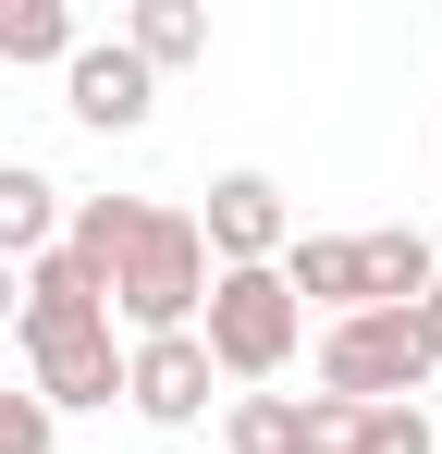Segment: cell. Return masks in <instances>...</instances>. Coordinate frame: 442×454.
Returning <instances> with one entry per match:
<instances>
[{"instance_id": "7", "label": "cell", "mask_w": 442, "mask_h": 454, "mask_svg": "<svg viewBox=\"0 0 442 454\" xmlns=\"http://www.w3.org/2000/svg\"><path fill=\"white\" fill-rule=\"evenodd\" d=\"M209 344L197 332H147V344H123V405H136L147 430H197L209 418Z\"/></svg>"}, {"instance_id": "13", "label": "cell", "mask_w": 442, "mask_h": 454, "mask_svg": "<svg viewBox=\"0 0 442 454\" xmlns=\"http://www.w3.org/2000/svg\"><path fill=\"white\" fill-rule=\"evenodd\" d=\"M357 246H368V307H418L430 295V233L381 222V233H357Z\"/></svg>"}, {"instance_id": "14", "label": "cell", "mask_w": 442, "mask_h": 454, "mask_svg": "<svg viewBox=\"0 0 442 454\" xmlns=\"http://www.w3.org/2000/svg\"><path fill=\"white\" fill-rule=\"evenodd\" d=\"M0 454H62V418H50L25 380H0Z\"/></svg>"}, {"instance_id": "19", "label": "cell", "mask_w": 442, "mask_h": 454, "mask_svg": "<svg viewBox=\"0 0 442 454\" xmlns=\"http://www.w3.org/2000/svg\"><path fill=\"white\" fill-rule=\"evenodd\" d=\"M430 295H442V233H430Z\"/></svg>"}, {"instance_id": "4", "label": "cell", "mask_w": 442, "mask_h": 454, "mask_svg": "<svg viewBox=\"0 0 442 454\" xmlns=\"http://www.w3.org/2000/svg\"><path fill=\"white\" fill-rule=\"evenodd\" d=\"M12 344H25V393H37L50 418H99V405H123V332H111V319L12 332Z\"/></svg>"}, {"instance_id": "1", "label": "cell", "mask_w": 442, "mask_h": 454, "mask_svg": "<svg viewBox=\"0 0 442 454\" xmlns=\"http://www.w3.org/2000/svg\"><path fill=\"white\" fill-rule=\"evenodd\" d=\"M197 344H209L221 380L271 393V380L307 356V307L283 295V270H209V307H197Z\"/></svg>"}, {"instance_id": "5", "label": "cell", "mask_w": 442, "mask_h": 454, "mask_svg": "<svg viewBox=\"0 0 442 454\" xmlns=\"http://www.w3.org/2000/svg\"><path fill=\"white\" fill-rule=\"evenodd\" d=\"M197 222V246H209V270H271L295 246V197L271 184V172H209V197L185 209Z\"/></svg>"}, {"instance_id": "3", "label": "cell", "mask_w": 442, "mask_h": 454, "mask_svg": "<svg viewBox=\"0 0 442 454\" xmlns=\"http://www.w3.org/2000/svg\"><path fill=\"white\" fill-rule=\"evenodd\" d=\"M430 344L406 307H357V319H320V393L332 405H418Z\"/></svg>"}, {"instance_id": "10", "label": "cell", "mask_w": 442, "mask_h": 454, "mask_svg": "<svg viewBox=\"0 0 442 454\" xmlns=\"http://www.w3.org/2000/svg\"><path fill=\"white\" fill-rule=\"evenodd\" d=\"M123 50H136L147 74H185V62H209V12L197 0H136L123 12Z\"/></svg>"}, {"instance_id": "17", "label": "cell", "mask_w": 442, "mask_h": 454, "mask_svg": "<svg viewBox=\"0 0 442 454\" xmlns=\"http://www.w3.org/2000/svg\"><path fill=\"white\" fill-rule=\"evenodd\" d=\"M406 319H418V344H430V369H442V295H418Z\"/></svg>"}, {"instance_id": "11", "label": "cell", "mask_w": 442, "mask_h": 454, "mask_svg": "<svg viewBox=\"0 0 442 454\" xmlns=\"http://www.w3.org/2000/svg\"><path fill=\"white\" fill-rule=\"evenodd\" d=\"M74 37H86V25H74L62 0H0V74H37V62L62 74V62H74Z\"/></svg>"}, {"instance_id": "9", "label": "cell", "mask_w": 442, "mask_h": 454, "mask_svg": "<svg viewBox=\"0 0 442 454\" xmlns=\"http://www.w3.org/2000/svg\"><path fill=\"white\" fill-rule=\"evenodd\" d=\"M136 222H147V197H62V258L99 283V295H111V270H123Z\"/></svg>"}, {"instance_id": "12", "label": "cell", "mask_w": 442, "mask_h": 454, "mask_svg": "<svg viewBox=\"0 0 442 454\" xmlns=\"http://www.w3.org/2000/svg\"><path fill=\"white\" fill-rule=\"evenodd\" d=\"M221 454H307V393H233L221 405Z\"/></svg>"}, {"instance_id": "18", "label": "cell", "mask_w": 442, "mask_h": 454, "mask_svg": "<svg viewBox=\"0 0 442 454\" xmlns=\"http://www.w3.org/2000/svg\"><path fill=\"white\" fill-rule=\"evenodd\" d=\"M12 307H25V283H12V270H0V332H12Z\"/></svg>"}, {"instance_id": "8", "label": "cell", "mask_w": 442, "mask_h": 454, "mask_svg": "<svg viewBox=\"0 0 442 454\" xmlns=\"http://www.w3.org/2000/svg\"><path fill=\"white\" fill-rule=\"evenodd\" d=\"M50 246H62V184L37 160H0V270L50 258Z\"/></svg>"}, {"instance_id": "16", "label": "cell", "mask_w": 442, "mask_h": 454, "mask_svg": "<svg viewBox=\"0 0 442 454\" xmlns=\"http://www.w3.org/2000/svg\"><path fill=\"white\" fill-rule=\"evenodd\" d=\"M357 418H368V405H332V393H307V454H357Z\"/></svg>"}, {"instance_id": "6", "label": "cell", "mask_w": 442, "mask_h": 454, "mask_svg": "<svg viewBox=\"0 0 442 454\" xmlns=\"http://www.w3.org/2000/svg\"><path fill=\"white\" fill-rule=\"evenodd\" d=\"M62 111L86 123V136H147V111H160V74H147L123 37H74V62H62Z\"/></svg>"}, {"instance_id": "2", "label": "cell", "mask_w": 442, "mask_h": 454, "mask_svg": "<svg viewBox=\"0 0 442 454\" xmlns=\"http://www.w3.org/2000/svg\"><path fill=\"white\" fill-rule=\"evenodd\" d=\"M197 307H209V246H197L185 209H147L123 270H111V319L147 344V332H197Z\"/></svg>"}, {"instance_id": "15", "label": "cell", "mask_w": 442, "mask_h": 454, "mask_svg": "<svg viewBox=\"0 0 442 454\" xmlns=\"http://www.w3.org/2000/svg\"><path fill=\"white\" fill-rule=\"evenodd\" d=\"M357 454H442L430 442V405H368V418H357Z\"/></svg>"}]
</instances>
